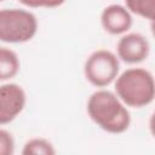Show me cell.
<instances>
[{
	"mask_svg": "<svg viewBox=\"0 0 155 155\" xmlns=\"http://www.w3.org/2000/svg\"><path fill=\"white\" fill-rule=\"evenodd\" d=\"M22 4H24L29 7H41V6L54 7V6L62 5L63 1H22Z\"/></svg>",
	"mask_w": 155,
	"mask_h": 155,
	"instance_id": "12",
	"label": "cell"
},
{
	"mask_svg": "<svg viewBox=\"0 0 155 155\" xmlns=\"http://www.w3.org/2000/svg\"><path fill=\"white\" fill-rule=\"evenodd\" d=\"M25 92L17 84H4L0 87V124L11 122L25 105Z\"/></svg>",
	"mask_w": 155,
	"mask_h": 155,
	"instance_id": "5",
	"label": "cell"
},
{
	"mask_svg": "<svg viewBox=\"0 0 155 155\" xmlns=\"http://www.w3.org/2000/svg\"><path fill=\"white\" fill-rule=\"evenodd\" d=\"M117 57L128 64L140 63L149 56V41L139 33H128L120 38L116 45Z\"/></svg>",
	"mask_w": 155,
	"mask_h": 155,
	"instance_id": "6",
	"label": "cell"
},
{
	"mask_svg": "<svg viewBox=\"0 0 155 155\" xmlns=\"http://www.w3.org/2000/svg\"><path fill=\"white\" fill-rule=\"evenodd\" d=\"M150 29H151L153 35L155 36V22H151V23H150Z\"/></svg>",
	"mask_w": 155,
	"mask_h": 155,
	"instance_id": "14",
	"label": "cell"
},
{
	"mask_svg": "<svg viewBox=\"0 0 155 155\" xmlns=\"http://www.w3.org/2000/svg\"><path fill=\"white\" fill-rule=\"evenodd\" d=\"M126 7L130 12L155 22V0H127Z\"/></svg>",
	"mask_w": 155,
	"mask_h": 155,
	"instance_id": "10",
	"label": "cell"
},
{
	"mask_svg": "<svg viewBox=\"0 0 155 155\" xmlns=\"http://www.w3.org/2000/svg\"><path fill=\"white\" fill-rule=\"evenodd\" d=\"M38 30L34 13L23 8L0 11V40L8 44H22L31 40Z\"/></svg>",
	"mask_w": 155,
	"mask_h": 155,
	"instance_id": "3",
	"label": "cell"
},
{
	"mask_svg": "<svg viewBox=\"0 0 155 155\" xmlns=\"http://www.w3.org/2000/svg\"><path fill=\"white\" fill-rule=\"evenodd\" d=\"M19 70V59L15 51L1 47L0 48V80L5 81L12 79Z\"/></svg>",
	"mask_w": 155,
	"mask_h": 155,
	"instance_id": "8",
	"label": "cell"
},
{
	"mask_svg": "<svg viewBox=\"0 0 155 155\" xmlns=\"http://www.w3.org/2000/svg\"><path fill=\"white\" fill-rule=\"evenodd\" d=\"M87 113L91 120L109 133H122L131 124V115L121 99L113 92L99 90L87 101Z\"/></svg>",
	"mask_w": 155,
	"mask_h": 155,
	"instance_id": "1",
	"label": "cell"
},
{
	"mask_svg": "<svg viewBox=\"0 0 155 155\" xmlns=\"http://www.w3.org/2000/svg\"><path fill=\"white\" fill-rule=\"evenodd\" d=\"M115 91L126 105L142 108L150 104L155 98V80L147 69L130 68L117 76Z\"/></svg>",
	"mask_w": 155,
	"mask_h": 155,
	"instance_id": "2",
	"label": "cell"
},
{
	"mask_svg": "<svg viewBox=\"0 0 155 155\" xmlns=\"http://www.w3.org/2000/svg\"><path fill=\"white\" fill-rule=\"evenodd\" d=\"M149 130H150L153 137L155 138V111L150 116V120H149Z\"/></svg>",
	"mask_w": 155,
	"mask_h": 155,
	"instance_id": "13",
	"label": "cell"
},
{
	"mask_svg": "<svg viewBox=\"0 0 155 155\" xmlns=\"http://www.w3.org/2000/svg\"><path fill=\"white\" fill-rule=\"evenodd\" d=\"M15 142L11 136L5 130L0 131V155H13Z\"/></svg>",
	"mask_w": 155,
	"mask_h": 155,
	"instance_id": "11",
	"label": "cell"
},
{
	"mask_svg": "<svg viewBox=\"0 0 155 155\" xmlns=\"http://www.w3.org/2000/svg\"><path fill=\"white\" fill-rule=\"evenodd\" d=\"M22 155H56V150L47 139L33 138L24 144Z\"/></svg>",
	"mask_w": 155,
	"mask_h": 155,
	"instance_id": "9",
	"label": "cell"
},
{
	"mask_svg": "<svg viewBox=\"0 0 155 155\" xmlns=\"http://www.w3.org/2000/svg\"><path fill=\"white\" fill-rule=\"evenodd\" d=\"M119 69V57L108 50H97L86 59L84 74L91 85L105 87L117 79Z\"/></svg>",
	"mask_w": 155,
	"mask_h": 155,
	"instance_id": "4",
	"label": "cell"
},
{
	"mask_svg": "<svg viewBox=\"0 0 155 155\" xmlns=\"http://www.w3.org/2000/svg\"><path fill=\"white\" fill-rule=\"evenodd\" d=\"M132 16L126 6L113 4L107 6L101 15V24L105 31L113 35L126 33L132 27Z\"/></svg>",
	"mask_w": 155,
	"mask_h": 155,
	"instance_id": "7",
	"label": "cell"
}]
</instances>
